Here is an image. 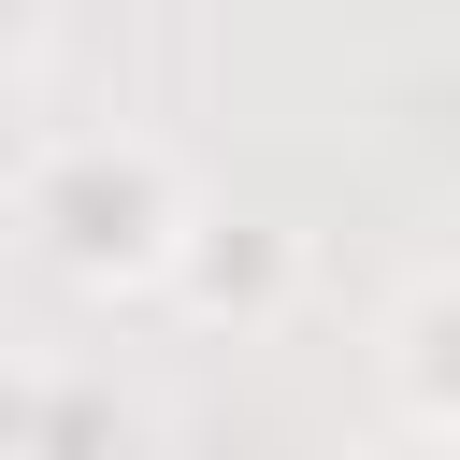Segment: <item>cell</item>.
Here are the masks:
<instances>
[{
  "mask_svg": "<svg viewBox=\"0 0 460 460\" xmlns=\"http://www.w3.org/2000/svg\"><path fill=\"white\" fill-rule=\"evenodd\" d=\"M187 172L144 144V129H58V144H29V172H14V244L58 273V288H86V302H129V288H158L172 273V244H187Z\"/></svg>",
  "mask_w": 460,
  "mask_h": 460,
  "instance_id": "obj_1",
  "label": "cell"
},
{
  "mask_svg": "<svg viewBox=\"0 0 460 460\" xmlns=\"http://www.w3.org/2000/svg\"><path fill=\"white\" fill-rule=\"evenodd\" d=\"M158 302L244 345V331H273V316L302 302V230H288V216H187V244H172Z\"/></svg>",
  "mask_w": 460,
  "mask_h": 460,
  "instance_id": "obj_2",
  "label": "cell"
},
{
  "mask_svg": "<svg viewBox=\"0 0 460 460\" xmlns=\"http://www.w3.org/2000/svg\"><path fill=\"white\" fill-rule=\"evenodd\" d=\"M388 402L460 431V259H431L402 302H388Z\"/></svg>",
  "mask_w": 460,
  "mask_h": 460,
  "instance_id": "obj_3",
  "label": "cell"
},
{
  "mask_svg": "<svg viewBox=\"0 0 460 460\" xmlns=\"http://www.w3.org/2000/svg\"><path fill=\"white\" fill-rule=\"evenodd\" d=\"M29 460H144V402H129L115 374H43Z\"/></svg>",
  "mask_w": 460,
  "mask_h": 460,
  "instance_id": "obj_4",
  "label": "cell"
},
{
  "mask_svg": "<svg viewBox=\"0 0 460 460\" xmlns=\"http://www.w3.org/2000/svg\"><path fill=\"white\" fill-rule=\"evenodd\" d=\"M29 417H43V359L0 345V460H29Z\"/></svg>",
  "mask_w": 460,
  "mask_h": 460,
  "instance_id": "obj_5",
  "label": "cell"
},
{
  "mask_svg": "<svg viewBox=\"0 0 460 460\" xmlns=\"http://www.w3.org/2000/svg\"><path fill=\"white\" fill-rule=\"evenodd\" d=\"M359 460H460V431H431V417H388V431H374Z\"/></svg>",
  "mask_w": 460,
  "mask_h": 460,
  "instance_id": "obj_6",
  "label": "cell"
}]
</instances>
